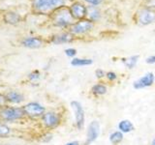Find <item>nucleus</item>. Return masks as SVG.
<instances>
[{
    "label": "nucleus",
    "instance_id": "1",
    "mask_svg": "<svg viewBox=\"0 0 155 145\" xmlns=\"http://www.w3.org/2000/svg\"><path fill=\"white\" fill-rule=\"evenodd\" d=\"M66 0H32L33 8L38 12L47 13L65 5Z\"/></svg>",
    "mask_w": 155,
    "mask_h": 145
},
{
    "label": "nucleus",
    "instance_id": "2",
    "mask_svg": "<svg viewBox=\"0 0 155 145\" xmlns=\"http://www.w3.org/2000/svg\"><path fill=\"white\" fill-rule=\"evenodd\" d=\"M53 21L54 24L60 27H65L72 22L73 17L70 10L66 8H59L53 13Z\"/></svg>",
    "mask_w": 155,
    "mask_h": 145
},
{
    "label": "nucleus",
    "instance_id": "3",
    "mask_svg": "<svg viewBox=\"0 0 155 145\" xmlns=\"http://www.w3.org/2000/svg\"><path fill=\"white\" fill-rule=\"evenodd\" d=\"M24 115L23 108H5L0 110V118L4 121H16Z\"/></svg>",
    "mask_w": 155,
    "mask_h": 145
},
{
    "label": "nucleus",
    "instance_id": "4",
    "mask_svg": "<svg viewBox=\"0 0 155 145\" xmlns=\"http://www.w3.org/2000/svg\"><path fill=\"white\" fill-rule=\"evenodd\" d=\"M24 114L29 117H39L45 114V108L38 103H29L23 106Z\"/></svg>",
    "mask_w": 155,
    "mask_h": 145
},
{
    "label": "nucleus",
    "instance_id": "5",
    "mask_svg": "<svg viewBox=\"0 0 155 145\" xmlns=\"http://www.w3.org/2000/svg\"><path fill=\"white\" fill-rule=\"evenodd\" d=\"M71 106H72L73 110H74L75 117H76V123H77L78 128L81 130L84 128V109H82V106L79 102H76V101L72 102Z\"/></svg>",
    "mask_w": 155,
    "mask_h": 145
},
{
    "label": "nucleus",
    "instance_id": "6",
    "mask_svg": "<svg viewBox=\"0 0 155 145\" xmlns=\"http://www.w3.org/2000/svg\"><path fill=\"white\" fill-rule=\"evenodd\" d=\"M100 133V125L97 121H92L88 126V130H87V135H86V141L85 145H88L91 142L98 137Z\"/></svg>",
    "mask_w": 155,
    "mask_h": 145
},
{
    "label": "nucleus",
    "instance_id": "7",
    "mask_svg": "<svg viewBox=\"0 0 155 145\" xmlns=\"http://www.w3.org/2000/svg\"><path fill=\"white\" fill-rule=\"evenodd\" d=\"M138 21L142 25H148V24L155 21V12L150 9H143L140 12Z\"/></svg>",
    "mask_w": 155,
    "mask_h": 145
},
{
    "label": "nucleus",
    "instance_id": "8",
    "mask_svg": "<svg viewBox=\"0 0 155 145\" xmlns=\"http://www.w3.org/2000/svg\"><path fill=\"white\" fill-rule=\"evenodd\" d=\"M93 26L91 21H81L79 22H77L75 24H73L71 27V32L73 34H84L86 33L87 31H89L90 29Z\"/></svg>",
    "mask_w": 155,
    "mask_h": 145
},
{
    "label": "nucleus",
    "instance_id": "9",
    "mask_svg": "<svg viewBox=\"0 0 155 145\" xmlns=\"http://www.w3.org/2000/svg\"><path fill=\"white\" fill-rule=\"evenodd\" d=\"M43 122L45 124L46 127L53 128V127H56V126L59 124L60 117L57 113L52 112V111H48V112L43 115Z\"/></svg>",
    "mask_w": 155,
    "mask_h": 145
},
{
    "label": "nucleus",
    "instance_id": "10",
    "mask_svg": "<svg viewBox=\"0 0 155 145\" xmlns=\"http://www.w3.org/2000/svg\"><path fill=\"white\" fill-rule=\"evenodd\" d=\"M154 82V75L152 72H147V75H144L143 77H140L138 80L134 82V88L136 89H142L152 85Z\"/></svg>",
    "mask_w": 155,
    "mask_h": 145
},
{
    "label": "nucleus",
    "instance_id": "11",
    "mask_svg": "<svg viewBox=\"0 0 155 145\" xmlns=\"http://www.w3.org/2000/svg\"><path fill=\"white\" fill-rule=\"evenodd\" d=\"M70 12L73 18H82L87 14V9L84 4H81L80 2H76L74 4H72V6L70 7Z\"/></svg>",
    "mask_w": 155,
    "mask_h": 145
},
{
    "label": "nucleus",
    "instance_id": "12",
    "mask_svg": "<svg viewBox=\"0 0 155 145\" xmlns=\"http://www.w3.org/2000/svg\"><path fill=\"white\" fill-rule=\"evenodd\" d=\"M22 45L29 48H38L42 46V40L37 37H28L23 40Z\"/></svg>",
    "mask_w": 155,
    "mask_h": 145
},
{
    "label": "nucleus",
    "instance_id": "13",
    "mask_svg": "<svg viewBox=\"0 0 155 145\" xmlns=\"http://www.w3.org/2000/svg\"><path fill=\"white\" fill-rule=\"evenodd\" d=\"M73 40V37L69 33H62L59 35H56L52 38V43L55 45H59V44L69 43Z\"/></svg>",
    "mask_w": 155,
    "mask_h": 145
},
{
    "label": "nucleus",
    "instance_id": "14",
    "mask_svg": "<svg viewBox=\"0 0 155 145\" xmlns=\"http://www.w3.org/2000/svg\"><path fill=\"white\" fill-rule=\"evenodd\" d=\"M4 21L10 24H17L21 21V17L19 14L14 12H7L4 14Z\"/></svg>",
    "mask_w": 155,
    "mask_h": 145
},
{
    "label": "nucleus",
    "instance_id": "15",
    "mask_svg": "<svg viewBox=\"0 0 155 145\" xmlns=\"http://www.w3.org/2000/svg\"><path fill=\"white\" fill-rule=\"evenodd\" d=\"M6 98H7L8 102H11V103H14V104H18L23 101V96L16 91L9 92V93L6 95Z\"/></svg>",
    "mask_w": 155,
    "mask_h": 145
},
{
    "label": "nucleus",
    "instance_id": "16",
    "mask_svg": "<svg viewBox=\"0 0 155 145\" xmlns=\"http://www.w3.org/2000/svg\"><path fill=\"white\" fill-rule=\"evenodd\" d=\"M118 128L122 133H129L134 130V125L129 120H122L118 124Z\"/></svg>",
    "mask_w": 155,
    "mask_h": 145
},
{
    "label": "nucleus",
    "instance_id": "17",
    "mask_svg": "<svg viewBox=\"0 0 155 145\" xmlns=\"http://www.w3.org/2000/svg\"><path fill=\"white\" fill-rule=\"evenodd\" d=\"M138 60H139V55H134L126 58V59H123V63L128 69H133L136 66V64L138 63Z\"/></svg>",
    "mask_w": 155,
    "mask_h": 145
},
{
    "label": "nucleus",
    "instance_id": "18",
    "mask_svg": "<svg viewBox=\"0 0 155 145\" xmlns=\"http://www.w3.org/2000/svg\"><path fill=\"white\" fill-rule=\"evenodd\" d=\"M71 64L73 66H87L92 64L91 59H82V58H75L71 61Z\"/></svg>",
    "mask_w": 155,
    "mask_h": 145
},
{
    "label": "nucleus",
    "instance_id": "19",
    "mask_svg": "<svg viewBox=\"0 0 155 145\" xmlns=\"http://www.w3.org/2000/svg\"><path fill=\"white\" fill-rule=\"evenodd\" d=\"M123 138V134L121 132H114L110 135V141L113 144H116L120 142Z\"/></svg>",
    "mask_w": 155,
    "mask_h": 145
},
{
    "label": "nucleus",
    "instance_id": "20",
    "mask_svg": "<svg viewBox=\"0 0 155 145\" xmlns=\"http://www.w3.org/2000/svg\"><path fill=\"white\" fill-rule=\"evenodd\" d=\"M92 92L96 95H103L107 92V87L103 84H96L92 87Z\"/></svg>",
    "mask_w": 155,
    "mask_h": 145
},
{
    "label": "nucleus",
    "instance_id": "21",
    "mask_svg": "<svg viewBox=\"0 0 155 145\" xmlns=\"http://www.w3.org/2000/svg\"><path fill=\"white\" fill-rule=\"evenodd\" d=\"M10 134V128L0 122V137H6Z\"/></svg>",
    "mask_w": 155,
    "mask_h": 145
},
{
    "label": "nucleus",
    "instance_id": "22",
    "mask_svg": "<svg viewBox=\"0 0 155 145\" xmlns=\"http://www.w3.org/2000/svg\"><path fill=\"white\" fill-rule=\"evenodd\" d=\"M89 17H90V19L92 21H97L99 18H100V12L99 10L95 8V7H92V8H89Z\"/></svg>",
    "mask_w": 155,
    "mask_h": 145
},
{
    "label": "nucleus",
    "instance_id": "23",
    "mask_svg": "<svg viewBox=\"0 0 155 145\" xmlns=\"http://www.w3.org/2000/svg\"><path fill=\"white\" fill-rule=\"evenodd\" d=\"M65 53H66L67 56L72 57V56H75L77 54V50H75V48H67V50H65Z\"/></svg>",
    "mask_w": 155,
    "mask_h": 145
},
{
    "label": "nucleus",
    "instance_id": "24",
    "mask_svg": "<svg viewBox=\"0 0 155 145\" xmlns=\"http://www.w3.org/2000/svg\"><path fill=\"white\" fill-rule=\"evenodd\" d=\"M39 77H40V72L38 71H34L33 72H31L30 76H29V79L31 80H35V79H38Z\"/></svg>",
    "mask_w": 155,
    "mask_h": 145
},
{
    "label": "nucleus",
    "instance_id": "25",
    "mask_svg": "<svg viewBox=\"0 0 155 145\" xmlns=\"http://www.w3.org/2000/svg\"><path fill=\"white\" fill-rule=\"evenodd\" d=\"M145 5H147V9H155V0H147Z\"/></svg>",
    "mask_w": 155,
    "mask_h": 145
},
{
    "label": "nucleus",
    "instance_id": "26",
    "mask_svg": "<svg viewBox=\"0 0 155 145\" xmlns=\"http://www.w3.org/2000/svg\"><path fill=\"white\" fill-rule=\"evenodd\" d=\"M107 76H108V79H109L110 80H114V79H116V77H117L114 72H108V74H107Z\"/></svg>",
    "mask_w": 155,
    "mask_h": 145
},
{
    "label": "nucleus",
    "instance_id": "27",
    "mask_svg": "<svg viewBox=\"0 0 155 145\" xmlns=\"http://www.w3.org/2000/svg\"><path fill=\"white\" fill-rule=\"evenodd\" d=\"M96 76L98 77V79H101V77H103L105 76V72L103 70H101V69H98V70H96Z\"/></svg>",
    "mask_w": 155,
    "mask_h": 145
},
{
    "label": "nucleus",
    "instance_id": "28",
    "mask_svg": "<svg viewBox=\"0 0 155 145\" xmlns=\"http://www.w3.org/2000/svg\"><path fill=\"white\" fill-rule=\"evenodd\" d=\"M85 1L91 5H93V6H97V5H99L101 3V0H85Z\"/></svg>",
    "mask_w": 155,
    "mask_h": 145
},
{
    "label": "nucleus",
    "instance_id": "29",
    "mask_svg": "<svg viewBox=\"0 0 155 145\" xmlns=\"http://www.w3.org/2000/svg\"><path fill=\"white\" fill-rule=\"evenodd\" d=\"M145 62L148 63V64H154L155 63V56H150V57H147Z\"/></svg>",
    "mask_w": 155,
    "mask_h": 145
},
{
    "label": "nucleus",
    "instance_id": "30",
    "mask_svg": "<svg viewBox=\"0 0 155 145\" xmlns=\"http://www.w3.org/2000/svg\"><path fill=\"white\" fill-rule=\"evenodd\" d=\"M6 102H8L6 97H4L3 95H0V105H5V103H6Z\"/></svg>",
    "mask_w": 155,
    "mask_h": 145
},
{
    "label": "nucleus",
    "instance_id": "31",
    "mask_svg": "<svg viewBox=\"0 0 155 145\" xmlns=\"http://www.w3.org/2000/svg\"><path fill=\"white\" fill-rule=\"evenodd\" d=\"M66 145H79V142H77V141H73V142L67 143Z\"/></svg>",
    "mask_w": 155,
    "mask_h": 145
},
{
    "label": "nucleus",
    "instance_id": "32",
    "mask_svg": "<svg viewBox=\"0 0 155 145\" xmlns=\"http://www.w3.org/2000/svg\"><path fill=\"white\" fill-rule=\"evenodd\" d=\"M151 145H155V139L152 141V143H151Z\"/></svg>",
    "mask_w": 155,
    "mask_h": 145
}]
</instances>
